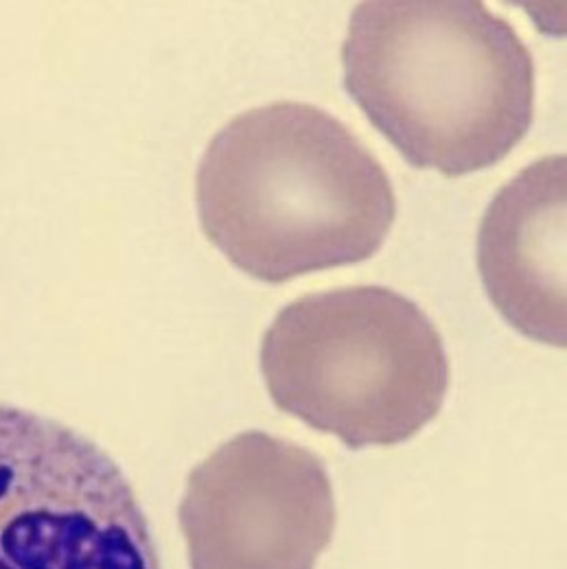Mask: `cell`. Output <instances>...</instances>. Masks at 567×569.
<instances>
[{
  "label": "cell",
  "instance_id": "obj_4",
  "mask_svg": "<svg viewBox=\"0 0 567 569\" xmlns=\"http://www.w3.org/2000/svg\"><path fill=\"white\" fill-rule=\"evenodd\" d=\"M0 569H162L119 465L60 421L0 406Z\"/></svg>",
  "mask_w": 567,
  "mask_h": 569
},
{
  "label": "cell",
  "instance_id": "obj_5",
  "mask_svg": "<svg viewBox=\"0 0 567 569\" xmlns=\"http://www.w3.org/2000/svg\"><path fill=\"white\" fill-rule=\"evenodd\" d=\"M336 521L325 462L263 431L223 442L191 471L180 503L191 569H314Z\"/></svg>",
  "mask_w": 567,
  "mask_h": 569
},
{
  "label": "cell",
  "instance_id": "obj_3",
  "mask_svg": "<svg viewBox=\"0 0 567 569\" xmlns=\"http://www.w3.org/2000/svg\"><path fill=\"white\" fill-rule=\"evenodd\" d=\"M259 359L275 406L349 449L410 440L438 417L451 381L426 311L379 284L289 302Z\"/></svg>",
  "mask_w": 567,
  "mask_h": 569
},
{
  "label": "cell",
  "instance_id": "obj_1",
  "mask_svg": "<svg viewBox=\"0 0 567 569\" xmlns=\"http://www.w3.org/2000/svg\"><path fill=\"white\" fill-rule=\"evenodd\" d=\"M196 196L215 248L272 284L370 259L397 217L375 153L342 121L298 101L226 123L200 160Z\"/></svg>",
  "mask_w": 567,
  "mask_h": 569
},
{
  "label": "cell",
  "instance_id": "obj_2",
  "mask_svg": "<svg viewBox=\"0 0 567 569\" xmlns=\"http://www.w3.org/2000/svg\"><path fill=\"white\" fill-rule=\"evenodd\" d=\"M342 69L355 103L417 169L483 171L533 126V56L485 2H361Z\"/></svg>",
  "mask_w": 567,
  "mask_h": 569
},
{
  "label": "cell",
  "instance_id": "obj_6",
  "mask_svg": "<svg viewBox=\"0 0 567 569\" xmlns=\"http://www.w3.org/2000/svg\"><path fill=\"white\" fill-rule=\"evenodd\" d=\"M566 156H546L499 189L478 230V270L497 311L519 333L564 347Z\"/></svg>",
  "mask_w": 567,
  "mask_h": 569
}]
</instances>
